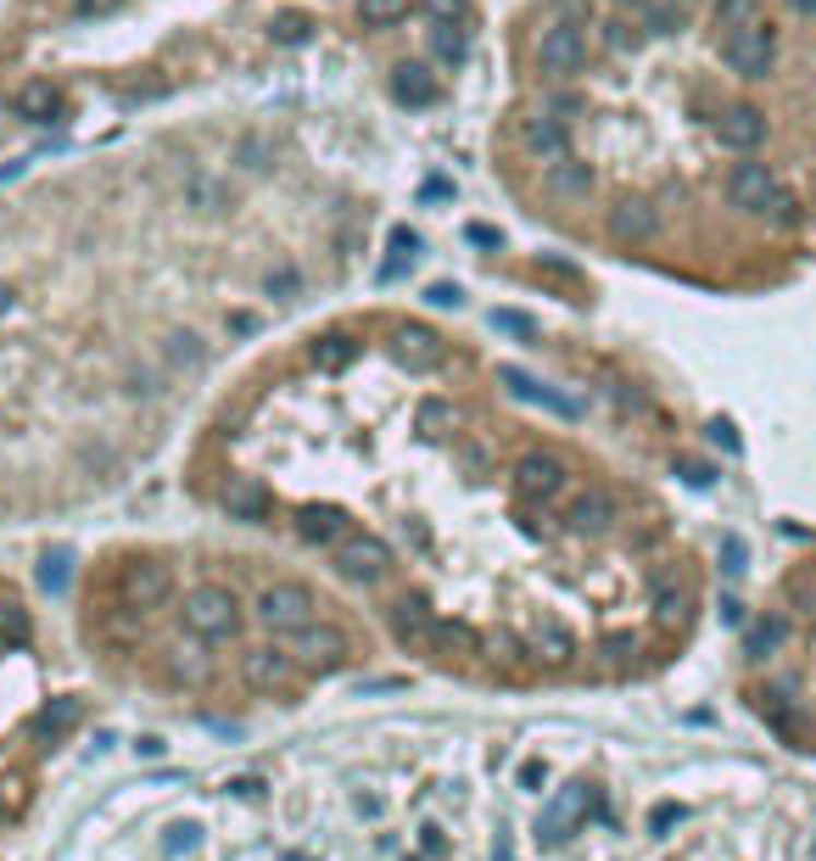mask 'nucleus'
Instances as JSON below:
<instances>
[{
    "label": "nucleus",
    "instance_id": "nucleus-61",
    "mask_svg": "<svg viewBox=\"0 0 816 861\" xmlns=\"http://www.w3.org/2000/svg\"><path fill=\"white\" fill-rule=\"evenodd\" d=\"M229 330H241V337H247V330H258V319L252 314H229Z\"/></svg>",
    "mask_w": 816,
    "mask_h": 861
},
{
    "label": "nucleus",
    "instance_id": "nucleus-24",
    "mask_svg": "<svg viewBox=\"0 0 816 861\" xmlns=\"http://www.w3.org/2000/svg\"><path fill=\"white\" fill-rule=\"evenodd\" d=\"M543 185H548V197H559V202H582L588 190H593V168L576 163V157L565 152V157H554V163L543 168Z\"/></svg>",
    "mask_w": 816,
    "mask_h": 861
},
{
    "label": "nucleus",
    "instance_id": "nucleus-45",
    "mask_svg": "<svg viewBox=\"0 0 816 861\" xmlns=\"http://www.w3.org/2000/svg\"><path fill=\"white\" fill-rule=\"evenodd\" d=\"M537 274H554V280H565V285H582V269H576L570 258H554V252L537 258Z\"/></svg>",
    "mask_w": 816,
    "mask_h": 861
},
{
    "label": "nucleus",
    "instance_id": "nucleus-33",
    "mask_svg": "<svg viewBox=\"0 0 816 861\" xmlns=\"http://www.w3.org/2000/svg\"><path fill=\"white\" fill-rule=\"evenodd\" d=\"M430 51H437V62L459 68V62L470 57V34H464L459 23H437V34H430Z\"/></svg>",
    "mask_w": 816,
    "mask_h": 861
},
{
    "label": "nucleus",
    "instance_id": "nucleus-43",
    "mask_svg": "<svg viewBox=\"0 0 816 861\" xmlns=\"http://www.w3.org/2000/svg\"><path fill=\"white\" fill-rule=\"evenodd\" d=\"M632 660H638V638H632V633L604 638V665H632Z\"/></svg>",
    "mask_w": 816,
    "mask_h": 861
},
{
    "label": "nucleus",
    "instance_id": "nucleus-23",
    "mask_svg": "<svg viewBox=\"0 0 816 861\" xmlns=\"http://www.w3.org/2000/svg\"><path fill=\"white\" fill-rule=\"evenodd\" d=\"M392 95H398L403 107H437L442 102V84H437V73H430L425 62H403L392 73Z\"/></svg>",
    "mask_w": 816,
    "mask_h": 861
},
{
    "label": "nucleus",
    "instance_id": "nucleus-8",
    "mask_svg": "<svg viewBox=\"0 0 816 861\" xmlns=\"http://www.w3.org/2000/svg\"><path fill=\"white\" fill-rule=\"evenodd\" d=\"M118 588H123V604H129V610H163V604L174 599V570H168L163 559H129L123 577H118Z\"/></svg>",
    "mask_w": 816,
    "mask_h": 861
},
{
    "label": "nucleus",
    "instance_id": "nucleus-36",
    "mask_svg": "<svg viewBox=\"0 0 816 861\" xmlns=\"http://www.w3.org/2000/svg\"><path fill=\"white\" fill-rule=\"evenodd\" d=\"M28 610L17 604V599H0V644H12V649H23L28 644Z\"/></svg>",
    "mask_w": 816,
    "mask_h": 861
},
{
    "label": "nucleus",
    "instance_id": "nucleus-10",
    "mask_svg": "<svg viewBox=\"0 0 816 861\" xmlns=\"http://www.w3.org/2000/svg\"><path fill=\"white\" fill-rule=\"evenodd\" d=\"M615 520H620V504L604 487H588V493H576L565 504V532L570 538H610Z\"/></svg>",
    "mask_w": 816,
    "mask_h": 861
},
{
    "label": "nucleus",
    "instance_id": "nucleus-63",
    "mask_svg": "<svg viewBox=\"0 0 816 861\" xmlns=\"http://www.w3.org/2000/svg\"><path fill=\"white\" fill-rule=\"evenodd\" d=\"M7 308H12V285H7V280H0V314H7Z\"/></svg>",
    "mask_w": 816,
    "mask_h": 861
},
{
    "label": "nucleus",
    "instance_id": "nucleus-4",
    "mask_svg": "<svg viewBox=\"0 0 816 861\" xmlns=\"http://www.w3.org/2000/svg\"><path fill=\"white\" fill-rule=\"evenodd\" d=\"M258 621L269 633H303L308 621H319V599L308 582H269L258 593Z\"/></svg>",
    "mask_w": 816,
    "mask_h": 861
},
{
    "label": "nucleus",
    "instance_id": "nucleus-60",
    "mask_svg": "<svg viewBox=\"0 0 816 861\" xmlns=\"http://www.w3.org/2000/svg\"><path fill=\"white\" fill-rule=\"evenodd\" d=\"M722 621H728V627H738V621H744V604H738V599H722Z\"/></svg>",
    "mask_w": 816,
    "mask_h": 861
},
{
    "label": "nucleus",
    "instance_id": "nucleus-50",
    "mask_svg": "<svg viewBox=\"0 0 816 861\" xmlns=\"http://www.w3.org/2000/svg\"><path fill=\"white\" fill-rule=\"evenodd\" d=\"M425 303H430V308H459V303H464V292H459V285H448V280H437V285L425 292Z\"/></svg>",
    "mask_w": 816,
    "mask_h": 861
},
{
    "label": "nucleus",
    "instance_id": "nucleus-5",
    "mask_svg": "<svg viewBox=\"0 0 816 861\" xmlns=\"http://www.w3.org/2000/svg\"><path fill=\"white\" fill-rule=\"evenodd\" d=\"M285 654L297 665H314V672H335V665H347L353 638L335 627V621H308L303 633H285Z\"/></svg>",
    "mask_w": 816,
    "mask_h": 861
},
{
    "label": "nucleus",
    "instance_id": "nucleus-29",
    "mask_svg": "<svg viewBox=\"0 0 816 861\" xmlns=\"http://www.w3.org/2000/svg\"><path fill=\"white\" fill-rule=\"evenodd\" d=\"M168 369H174V375H202V369H208V347H202V337H190V330H174V337H168Z\"/></svg>",
    "mask_w": 816,
    "mask_h": 861
},
{
    "label": "nucleus",
    "instance_id": "nucleus-38",
    "mask_svg": "<svg viewBox=\"0 0 816 861\" xmlns=\"http://www.w3.org/2000/svg\"><path fill=\"white\" fill-rule=\"evenodd\" d=\"M760 23V0H716V28H744Z\"/></svg>",
    "mask_w": 816,
    "mask_h": 861
},
{
    "label": "nucleus",
    "instance_id": "nucleus-19",
    "mask_svg": "<svg viewBox=\"0 0 816 861\" xmlns=\"http://www.w3.org/2000/svg\"><path fill=\"white\" fill-rule=\"evenodd\" d=\"M525 649H532V660H537V665H548V672H565V665L576 660V633L565 627V621H543V627L532 633V644H525Z\"/></svg>",
    "mask_w": 816,
    "mask_h": 861
},
{
    "label": "nucleus",
    "instance_id": "nucleus-54",
    "mask_svg": "<svg viewBox=\"0 0 816 861\" xmlns=\"http://www.w3.org/2000/svg\"><path fill=\"white\" fill-rule=\"evenodd\" d=\"M464 235H470V241H475V247H498V241H504V235H498L493 224H470Z\"/></svg>",
    "mask_w": 816,
    "mask_h": 861
},
{
    "label": "nucleus",
    "instance_id": "nucleus-21",
    "mask_svg": "<svg viewBox=\"0 0 816 861\" xmlns=\"http://www.w3.org/2000/svg\"><path fill=\"white\" fill-rule=\"evenodd\" d=\"M520 146L532 152V157H565L570 152V134H565V123L554 118V113H537V118H525L520 123Z\"/></svg>",
    "mask_w": 816,
    "mask_h": 861
},
{
    "label": "nucleus",
    "instance_id": "nucleus-48",
    "mask_svg": "<svg viewBox=\"0 0 816 861\" xmlns=\"http://www.w3.org/2000/svg\"><path fill=\"white\" fill-rule=\"evenodd\" d=\"M677 475H683L688 487H710V482H716V470H710L705 459H677Z\"/></svg>",
    "mask_w": 816,
    "mask_h": 861
},
{
    "label": "nucleus",
    "instance_id": "nucleus-14",
    "mask_svg": "<svg viewBox=\"0 0 816 861\" xmlns=\"http://www.w3.org/2000/svg\"><path fill=\"white\" fill-rule=\"evenodd\" d=\"M347 532H353V515L342 504H303L297 509V538L314 549H335Z\"/></svg>",
    "mask_w": 816,
    "mask_h": 861
},
{
    "label": "nucleus",
    "instance_id": "nucleus-58",
    "mask_svg": "<svg viewBox=\"0 0 816 861\" xmlns=\"http://www.w3.org/2000/svg\"><path fill=\"white\" fill-rule=\"evenodd\" d=\"M419 845L425 856H442V828H419Z\"/></svg>",
    "mask_w": 816,
    "mask_h": 861
},
{
    "label": "nucleus",
    "instance_id": "nucleus-20",
    "mask_svg": "<svg viewBox=\"0 0 816 861\" xmlns=\"http://www.w3.org/2000/svg\"><path fill=\"white\" fill-rule=\"evenodd\" d=\"M12 113H17L23 123H51V118H62V90H57L51 79H28V84L12 95Z\"/></svg>",
    "mask_w": 816,
    "mask_h": 861
},
{
    "label": "nucleus",
    "instance_id": "nucleus-57",
    "mask_svg": "<svg viewBox=\"0 0 816 861\" xmlns=\"http://www.w3.org/2000/svg\"><path fill=\"white\" fill-rule=\"evenodd\" d=\"M197 845V828H168V850H190Z\"/></svg>",
    "mask_w": 816,
    "mask_h": 861
},
{
    "label": "nucleus",
    "instance_id": "nucleus-37",
    "mask_svg": "<svg viewBox=\"0 0 816 861\" xmlns=\"http://www.w3.org/2000/svg\"><path fill=\"white\" fill-rule=\"evenodd\" d=\"M190 208H197L202 219H218L229 208V190L218 179H190Z\"/></svg>",
    "mask_w": 816,
    "mask_h": 861
},
{
    "label": "nucleus",
    "instance_id": "nucleus-53",
    "mask_svg": "<svg viewBox=\"0 0 816 861\" xmlns=\"http://www.w3.org/2000/svg\"><path fill=\"white\" fill-rule=\"evenodd\" d=\"M604 45L610 51H627V45H638V34H627V23H604Z\"/></svg>",
    "mask_w": 816,
    "mask_h": 861
},
{
    "label": "nucleus",
    "instance_id": "nucleus-17",
    "mask_svg": "<svg viewBox=\"0 0 816 861\" xmlns=\"http://www.w3.org/2000/svg\"><path fill=\"white\" fill-rule=\"evenodd\" d=\"M392 353H398V364H409L414 375H425V369H437V364L448 358V342H442L430 325H403L398 342H392Z\"/></svg>",
    "mask_w": 816,
    "mask_h": 861
},
{
    "label": "nucleus",
    "instance_id": "nucleus-46",
    "mask_svg": "<svg viewBox=\"0 0 816 861\" xmlns=\"http://www.w3.org/2000/svg\"><path fill=\"white\" fill-rule=\"evenodd\" d=\"M677 823H683V805H677V800H660V805L649 811V834H671Z\"/></svg>",
    "mask_w": 816,
    "mask_h": 861
},
{
    "label": "nucleus",
    "instance_id": "nucleus-30",
    "mask_svg": "<svg viewBox=\"0 0 816 861\" xmlns=\"http://www.w3.org/2000/svg\"><path fill=\"white\" fill-rule=\"evenodd\" d=\"M68 582H73V554H68V549H51V554L39 559V588L51 593V599H62Z\"/></svg>",
    "mask_w": 816,
    "mask_h": 861
},
{
    "label": "nucleus",
    "instance_id": "nucleus-27",
    "mask_svg": "<svg viewBox=\"0 0 816 861\" xmlns=\"http://www.w3.org/2000/svg\"><path fill=\"white\" fill-rule=\"evenodd\" d=\"M79 716H84V705H79V699H51V705H39L34 733H39L45 744H57V739H68V733L79 728Z\"/></svg>",
    "mask_w": 816,
    "mask_h": 861
},
{
    "label": "nucleus",
    "instance_id": "nucleus-62",
    "mask_svg": "<svg viewBox=\"0 0 816 861\" xmlns=\"http://www.w3.org/2000/svg\"><path fill=\"white\" fill-rule=\"evenodd\" d=\"M789 7H794L800 17H816V0H789Z\"/></svg>",
    "mask_w": 816,
    "mask_h": 861
},
{
    "label": "nucleus",
    "instance_id": "nucleus-6",
    "mask_svg": "<svg viewBox=\"0 0 816 861\" xmlns=\"http://www.w3.org/2000/svg\"><path fill=\"white\" fill-rule=\"evenodd\" d=\"M537 68H543L548 84H565V79L582 73V68H588V34H582V23H554V28H543V39H537Z\"/></svg>",
    "mask_w": 816,
    "mask_h": 861
},
{
    "label": "nucleus",
    "instance_id": "nucleus-26",
    "mask_svg": "<svg viewBox=\"0 0 816 861\" xmlns=\"http://www.w3.org/2000/svg\"><path fill=\"white\" fill-rule=\"evenodd\" d=\"M308 358H314V369H324V375H335V369H347V364L358 358V342L347 337V330H324V337H314V347H308Z\"/></svg>",
    "mask_w": 816,
    "mask_h": 861
},
{
    "label": "nucleus",
    "instance_id": "nucleus-35",
    "mask_svg": "<svg viewBox=\"0 0 816 861\" xmlns=\"http://www.w3.org/2000/svg\"><path fill=\"white\" fill-rule=\"evenodd\" d=\"M643 28H649V34H683V28H688V7H677V0L643 7Z\"/></svg>",
    "mask_w": 816,
    "mask_h": 861
},
{
    "label": "nucleus",
    "instance_id": "nucleus-22",
    "mask_svg": "<svg viewBox=\"0 0 816 861\" xmlns=\"http://www.w3.org/2000/svg\"><path fill=\"white\" fill-rule=\"evenodd\" d=\"M688 604L694 599H688L677 570H654V621H660V627H677L683 633L688 627Z\"/></svg>",
    "mask_w": 816,
    "mask_h": 861
},
{
    "label": "nucleus",
    "instance_id": "nucleus-40",
    "mask_svg": "<svg viewBox=\"0 0 816 861\" xmlns=\"http://www.w3.org/2000/svg\"><path fill=\"white\" fill-rule=\"evenodd\" d=\"M493 330H504V337H520V342H532V337H537V319H532V314H520V308H493Z\"/></svg>",
    "mask_w": 816,
    "mask_h": 861
},
{
    "label": "nucleus",
    "instance_id": "nucleus-32",
    "mask_svg": "<svg viewBox=\"0 0 816 861\" xmlns=\"http://www.w3.org/2000/svg\"><path fill=\"white\" fill-rule=\"evenodd\" d=\"M269 39L274 45H308L314 39V17L308 12H274L269 17Z\"/></svg>",
    "mask_w": 816,
    "mask_h": 861
},
{
    "label": "nucleus",
    "instance_id": "nucleus-3",
    "mask_svg": "<svg viewBox=\"0 0 816 861\" xmlns=\"http://www.w3.org/2000/svg\"><path fill=\"white\" fill-rule=\"evenodd\" d=\"M565 482H570L565 459H559V453H543V448L520 453V459H515V470H509L515 498H520V504H537V509H548V504L565 493Z\"/></svg>",
    "mask_w": 816,
    "mask_h": 861
},
{
    "label": "nucleus",
    "instance_id": "nucleus-15",
    "mask_svg": "<svg viewBox=\"0 0 816 861\" xmlns=\"http://www.w3.org/2000/svg\"><path fill=\"white\" fill-rule=\"evenodd\" d=\"M218 504H224L229 520H247V526L269 520V509H274V498H269V487L258 482V475H229L224 493H218Z\"/></svg>",
    "mask_w": 816,
    "mask_h": 861
},
{
    "label": "nucleus",
    "instance_id": "nucleus-12",
    "mask_svg": "<svg viewBox=\"0 0 816 861\" xmlns=\"http://www.w3.org/2000/svg\"><path fill=\"white\" fill-rule=\"evenodd\" d=\"M660 235V213H654V202H643V197H620L615 208H610V241H620V247H643V241H654Z\"/></svg>",
    "mask_w": 816,
    "mask_h": 861
},
{
    "label": "nucleus",
    "instance_id": "nucleus-39",
    "mask_svg": "<svg viewBox=\"0 0 816 861\" xmlns=\"http://www.w3.org/2000/svg\"><path fill=\"white\" fill-rule=\"evenodd\" d=\"M453 420H459V414H453L448 398H425V403H419V431H425V437H442Z\"/></svg>",
    "mask_w": 816,
    "mask_h": 861
},
{
    "label": "nucleus",
    "instance_id": "nucleus-49",
    "mask_svg": "<svg viewBox=\"0 0 816 861\" xmlns=\"http://www.w3.org/2000/svg\"><path fill=\"white\" fill-rule=\"evenodd\" d=\"M710 443H716V448H728V453H744V443H738L733 420H710Z\"/></svg>",
    "mask_w": 816,
    "mask_h": 861
},
{
    "label": "nucleus",
    "instance_id": "nucleus-16",
    "mask_svg": "<svg viewBox=\"0 0 816 861\" xmlns=\"http://www.w3.org/2000/svg\"><path fill=\"white\" fill-rule=\"evenodd\" d=\"M437 610H430L425 599H398L392 604V633H398V644H409L414 654H430V638H437Z\"/></svg>",
    "mask_w": 816,
    "mask_h": 861
},
{
    "label": "nucleus",
    "instance_id": "nucleus-25",
    "mask_svg": "<svg viewBox=\"0 0 816 861\" xmlns=\"http://www.w3.org/2000/svg\"><path fill=\"white\" fill-rule=\"evenodd\" d=\"M498 380H504V387H509L520 403H543V409H554V414H565V420H576V414H582V409H576L570 398L548 392L543 380H532V375H525V369H515V364H504V369H498Z\"/></svg>",
    "mask_w": 816,
    "mask_h": 861
},
{
    "label": "nucleus",
    "instance_id": "nucleus-13",
    "mask_svg": "<svg viewBox=\"0 0 816 861\" xmlns=\"http://www.w3.org/2000/svg\"><path fill=\"white\" fill-rule=\"evenodd\" d=\"M716 140H722L728 152H738V157H749L760 140H766V113L755 107V102H733L722 118H716Z\"/></svg>",
    "mask_w": 816,
    "mask_h": 861
},
{
    "label": "nucleus",
    "instance_id": "nucleus-18",
    "mask_svg": "<svg viewBox=\"0 0 816 861\" xmlns=\"http://www.w3.org/2000/svg\"><path fill=\"white\" fill-rule=\"evenodd\" d=\"M292 672H297V660L285 654V649H252V654L241 660V677H247V688H258V694H280L285 683H292Z\"/></svg>",
    "mask_w": 816,
    "mask_h": 861
},
{
    "label": "nucleus",
    "instance_id": "nucleus-59",
    "mask_svg": "<svg viewBox=\"0 0 816 861\" xmlns=\"http://www.w3.org/2000/svg\"><path fill=\"white\" fill-rule=\"evenodd\" d=\"M229 789H235V794H241V800H258V794H263V783H258V778H235Z\"/></svg>",
    "mask_w": 816,
    "mask_h": 861
},
{
    "label": "nucleus",
    "instance_id": "nucleus-1",
    "mask_svg": "<svg viewBox=\"0 0 816 861\" xmlns=\"http://www.w3.org/2000/svg\"><path fill=\"white\" fill-rule=\"evenodd\" d=\"M185 627L197 633V638H208V644H224V638L241 633V604H235L229 588L202 582V588L185 593Z\"/></svg>",
    "mask_w": 816,
    "mask_h": 861
},
{
    "label": "nucleus",
    "instance_id": "nucleus-9",
    "mask_svg": "<svg viewBox=\"0 0 816 861\" xmlns=\"http://www.w3.org/2000/svg\"><path fill=\"white\" fill-rule=\"evenodd\" d=\"M778 190H783V185H778V174L766 168V163H749V157H744V163L728 168V202H733L738 213L766 219V208L778 202Z\"/></svg>",
    "mask_w": 816,
    "mask_h": 861
},
{
    "label": "nucleus",
    "instance_id": "nucleus-55",
    "mask_svg": "<svg viewBox=\"0 0 816 861\" xmlns=\"http://www.w3.org/2000/svg\"><path fill=\"white\" fill-rule=\"evenodd\" d=\"M459 459H464V464H470V470H487V464H493V459H487V448H482V443H464V448H459Z\"/></svg>",
    "mask_w": 816,
    "mask_h": 861
},
{
    "label": "nucleus",
    "instance_id": "nucleus-44",
    "mask_svg": "<svg viewBox=\"0 0 816 861\" xmlns=\"http://www.w3.org/2000/svg\"><path fill=\"white\" fill-rule=\"evenodd\" d=\"M722 570H728V577H744V570H749V549H744V538H733V532L722 538Z\"/></svg>",
    "mask_w": 816,
    "mask_h": 861
},
{
    "label": "nucleus",
    "instance_id": "nucleus-2",
    "mask_svg": "<svg viewBox=\"0 0 816 861\" xmlns=\"http://www.w3.org/2000/svg\"><path fill=\"white\" fill-rule=\"evenodd\" d=\"M722 62L738 73V79H749V84H760L766 73L778 68V34H772V23H744V28H728L722 34Z\"/></svg>",
    "mask_w": 816,
    "mask_h": 861
},
{
    "label": "nucleus",
    "instance_id": "nucleus-47",
    "mask_svg": "<svg viewBox=\"0 0 816 861\" xmlns=\"http://www.w3.org/2000/svg\"><path fill=\"white\" fill-rule=\"evenodd\" d=\"M419 7L437 17V23H459V17L470 12V0H419Z\"/></svg>",
    "mask_w": 816,
    "mask_h": 861
},
{
    "label": "nucleus",
    "instance_id": "nucleus-7",
    "mask_svg": "<svg viewBox=\"0 0 816 861\" xmlns=\"http://www.w3.org/2000/svg\"><path fill=\"white\" fill-rule=\"evenodd\" d=\"M330 554H335V570H342L347 582H380V577H392V565H398V554L375 532H347Z\"/></svg>",
    "mask_w": 816,
    "mask_h": 861
},
{
    "label": "nucleus",
    "instance_id": "nucleus-51",
    "mask_svg": "<svg viewBox=\"0 0 816 861\" xmlns=\"http://www.w3.org/2000/svg\"><path fill=\"white\" fill-rule=\"evenodd\" d=\"M263 292H269V297H292V292H297V269H274V274L263 280Z\"/></svg>",
    "mask_w": 816,
    "mask_h": 861
},
{
    "label": "nucleus",
    "instance_id": "nucleus-56",
    "mask_svg": "<svg viewBox=\"0 0 816 861\" xmlns=\"http://www.w3.org/2000/svg\"><path fill=\"white\" fill-rule=\"evenodd\" d=\"M113 7H118V0H73L79 17H102V12H113Z\"/></svg>",
    "mask_w": 816,
    "mask_h": 861
},
{
    "label": "nucleus",
    "instance_id": "nucleus-41",
    "mask_svg": "<svg viewBox=\"0 0 816 861\" xmlns=\"http://www.w3.org/2000/svg\"><path fill=\"white\" fill-rule=\"evenodd\" d=\"M168 677H174V683H208L213 665H208L202 654H179V660H168Z\"/></svg>",
    "mask_w": 816,
    "mask_h": 861
},
{
    "label": "nucleus",
    "instance_id": "nucleus-52",
    "mask_svg": "<svg viewBox=\"0 0 816 861\" xmlns=\"http://www.w3.org/2000/svg\"><path fill=\"white\" fill-rule=\"evenodd\" d=\"M543 783H548L543 760H520V789H543Z\"/></svg>",
    "mask_w": 816,
    "mask_h": 861
},
{
    "label": "nucleus",
    "instance_id": "nucleus-42",
    "mask_svg": "<svg viewBox=\"0 0 816 861\" xmlns=\"http://www.w3.org/2000/svg\"><path fill=\"white\" fill-rule=\"evenodd\" d=\"M235 163L252 168V174H258V168H269V140H263V134H247L241 146H235Z\"/></svg>",
    "mask_w": 816,
    "mask_h": 861
},
{
    "label": "nucleus",
    "instance_id": "nucleus-31",
    "mask_svg": "<svg viewBox=\"0 0 816 861\" xmlns=\"http://www.w3.org/2000/svg\"><path fill=\"white\" fill-rule=\"evenodd\" d=\"M430 654H437V660H448V654H475V633L464 627V621H437Z\"/></svg>",
    "mask_w": 816,
    "mask_h": 861
},
{
    "label": "nucleus",
    "instance_id": "nucleus-34",
    "mask_svg": "<svg viewBox=\"0 0 816 861\" xmlns=\"http://www.w3.org/2000/svg\"><path fill=\"white\" fill-rule=\"evenodd\" d=\"M409 7L414 0H358V23L364 28H392V23L409 17Z\"/></svg>",
    "mask_w": 816,
    "mask_h": 861
},
{
    "label": "nucleus",
    "instance_id": "nucleus-11",
    "mask_svg": "<svg viewBox=\"0 0 816 861\" xmlns=\"http://www.w3.org/2000/svg\"><path fill=\"white\" fill-rule=\"evenodd\" d=\"M593 805V794H588V783H565L548 805H543V817H537V839L543 845H565L570 839V828L582 823V811Z\"/></svg>",
    "mask_w": 816,
    "mask_h": 861
},
{
    "label": "nucleus",
    "instance_id": "nucleus-64",
    "mask_svg": "<svg viewBox=\"0 0 816 861\" xmlns=\"http://www.w3.org/2000/svg\"><path fill=\"white\" fill-rule=\"evenodd\" d=\"M615 7H643V0H615Z\"/></svg>",
    "mask_w": 816,
    "mask_h": 861
},
{
    "label": "nucleus",
    "instance_id": "nucleus-28",
    "mask_svg": "<svg viewBox=\"0 0 816 861\" xmlns=\"http://www.w3.org/2000/svg\"><path fill=\"white\" fill-rule=\"evenodd\" d=\"M789 644V621L783 615H760L755 627H749V638H744V654L749 660H766V654H778Z\"/></svg>",
    "mask_w": 816,
    "mask_h": 861
}]
</instances>
